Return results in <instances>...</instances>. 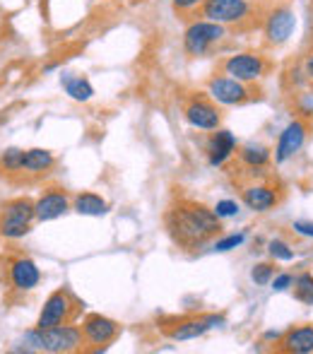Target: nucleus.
Instances as JSON below:
<instances>
[{
  "instance_id": "1",
  "label": "nucleus",
  "mask_w": 313,
  "mask_h": 354,
  "mask_svg": "<svg viewBox=\"0 0 313 354\" xmlns=\"http://www.w3.org/2000/svg\"><path fill=\"white\" fill-rule=\"evenodd\" d=\"M164 224H167L171 241L186 251L207 246L222 232V219L217 217L215 210L196 201L173 203L164 214Z\"/></svg>"
},
{
  "instance_id": "2",
  "label": "nucleus",
  "mask_w": 313,
  "mask_h": 354,
  "mask_svg": "<svg viewBox=\"0 0 313 354\" xmlns=\"http://www.w3.org/2000/svg\"><path fill=\"white\" fill-rule=\"evenodd\" d=\"M24 352H77L84 347L82 328L75 323H63L53 328H34L24 335Z\"/></svg>"
},
{
  "instance_id": "3",
  "label": "nucleus",
  "mask_w": 313,
  "mask_h": 354,
  "mask_svg": "<svg viewBox=\"0 0 313 354\" xmlns=\"http://www.w3.org/2000/svg\"><path fill=\"white\" fill-rule=\"evenodd\" d=\"M227 37V27L225 24H217L212 19H193L191 24L183 32V51L191 58H200L207 56L212 48L220 41H225Z\"/></svg>"
},
{
  "instance_id": "4",
  "label": "nucleus",
  "mask_w": 313,
  "mask_h": 354,
  "mask_svg": "<svg viewBox=\"0 0 313 354\" xmlns=\"http://www.w3.org/2000/svg\"><path fill=\"white\" fill-rule=\"evenodd\" d=\"M82 311V304L70 289H58L46 299L41 313H39L37 328H53L63 323H75L77 313Z\"/></svg>"
},
{
  "instance_id": "5",
  "label": "nucleus",
  "mask_w": 313,
  "mask_h": 354,
  "mask_svg": "<svg viewBox=\"0 0 313 354\" xmlns=\"http://www.w3.org/2000/svg\"><path fill=\"white\" fill-rule=\"evenodd\" d=\"M222 71H225V75H229V77L253 84L265 77L267 71H270V63L258 51H238L222 63Z\"/></svg>"
},
{
  "instance_id": "6",
  "label": "nucleus",
  "mask_w": 313,
  "mask_h": 354,
  "mask_svg": "<svg viewBox=\"0 0 313 354\" xmlns=\"http://www.w3.org/2000/svg\"><path fill=\"white\" fill-rule=\"evenodd\" d=\"M296 32V12L287 3L272 5L263 19V34L270 46H282Z\"/></svg>"
},
{
  "instance_id": "7",
  "label": "nucleus",
  "mask_w": 313,
  "mask_h": 354,
  "mask_svg": "<svg viewBox=\"0 0 313 354\" xmlns=\"http://www.w3.org/2000/svg\"><path fill=\"white\" fill-rule=\"evenodd\" d=\"M200 12L205 19H212L225 27H238L248 22L253 15V5L248 0H205L200 5Z\"/></svg>"
},
{
  "instance_id": "8",
  "label": "nucleus",
  "mask_w": 313,
  "mask_h": 354,
  "mask_svg": "<svg viewBox=\"0 0 313 354\" xmlns=\"http://www.w3.org/2000/svg\"><path fill=\"white\" fill-rule=\"evenodd\" d=\"M207 97L222 106H241V104L253 102L256 94H253L251 84L241 82V80H234L229 75H215L207 82Z\"/></svg>"
},
{
  "instance_id": "9",
  "label": "nucleus",
  "mask_w": 313,
  "mask_h": 354,
  "mask_svg": "<svg viewBox=\"0 0 313 354\" xmlns=\"http://www.w3.org/2000/svg\"><path fill=\"white\" fill-rule=\"evenodd\" d=\"M37 203L32 201H24V198H19V201H12L8 203V205L3 207V222H0V234L8 239H19L24 236V234L29 232V227H32V219L37 217Z\"/></svg>"
},
{
  "instance_id": "10",
  "label": "nucleus",
  "mask_w": 313,
  "mask_h": 354,
  "mask_svg": "<svg viewBox=\"0 0 313 354\" xmlns=\"http://www.w3.org/2000/svg\"><path fill=\"white\" fill-rule=\"evenodd\" d=\"M82 337L84 345H89L94 352H102L121 335V326L111 318L102 316V313H89L87 318L82 321Z\"/></svg>"
},
{
  "instance_id": "11",
  "label": "nucleus",
  "mask_w": 313,
  "mask_h": 354,
  "mask_svg": "<svg viewBox=\"0 0 313 354\" xmlns=\"http://www.w3.org/2000/svg\"><path fill=\"white\" fill-rule=\"evenodd\" d=\"M306 140H309V123L304 118H294V121L287 123L282 128L280 138H277L275 152H272L275 164H287L290 159H294L306 145Z\"/></svg>"
},
{
  "instance_id": "12",
  "label": "nucleus",
  "mask_w": 313,
  "mask_h": 354,
  "mask_svg": "<svg viewBox=\"0 0 313 354\" xmlns=\"http://www.w3.org/2000/svg\"><path fill=\"white\" fill-rule=\"evenodd\" d=\"M183 116H186V121L191 123L193 128H198V131H217L222 123V113H220V109H217V102L207 99L205 94L193 97L191 102L186 104V109H183Z\"/></svg>"
},
{
  "instance_id": "13",
  "label": "nucleus",
  "mask_w": 313,
  "mask_h": 354,
  "mask_svg": "<svg viewBox=\"0 0 313 354\" xmlns=\"http://www.w3.org/2000/svg\"><path fill=\"white\" fill-rule=\"evenodd\" d=\"M227 323L225 316H217V313H205V316H193V318H183L176 323V328L169 330V337L173 342H186V340H198L202 337L207 330L212 328H222Z\"/></svg>"
},
{
  "instance_id": "14",
  "label": "nucleus",
  "mask_w": 313,
  "mask_h": 354,
  "mask_svg": "<svg viewBox=\"0 0 313 354\" xmlns=\"http://www.w3.org/2000/svg\"><path fill=\"white\" fill-rule=\"evenodd\" d=\"M234 152H238L236 136L231 131H225V128H217L205 145L207 162H210L212 167H225V164L234 157Z\"/></svg>"
},
{
  "instance_id": "15",
  "label": "nucleus",
  "mask_w": 313,
  "mask_h": 354,
  "mask_svg": "<svg viewBox=\"0 0 313 354\" xmlns=\"http://www.w3.org/2000/svg\"><path fill=\"white\" fill-rule=\"evenodd\" d=\"M241 201L248 210L267 212L280 203V191L270 183H248L241 188Z\"/></svg>"
},
{
  "instance_id": "16",
  "label": "nucleus",
  "mask_w": 313,
  "mask_h": 354,
  "mask_svg": "<svg viewBox=\"0 0 313 354\" xmlns=\"http://www.w3.org/2000/svg\"><path fill=\"white\" fill-rule=\"evenodd\" d=\"M37 219L39 222H51V219H58L61 214H66L70 210V201H68V193L61 191V188H51L46 191L41 198L37 201Z\"/></svg>"
},
{
  "instance_id": "17",
  "label": "nucleus",
  "mask_w": 313,
  "mask_h": 354,
  "mask_svg": "<svg viewBox=\"0 0 313 354\" xmlns=\"http://www.w3.org/2000/svg\"><path fill=\"white\" fill-rule=\"evenodd\" d=\"M280 350L290 354H313V326H294L290 330L282 333L280 337Z\"/></svg>"
},
{
  "instance_id": "18",
  "label": "nucleus",
  "mask_w": 313,
  "mask_h": 354,
  "mask_svg": "<svg viewBox=\"0 0 313 354\" xmlns=\"http://www.w3.org/2000/svg\"><path fill=\"white\" fill-rule=\"evenodd\" d=\"M10 282L17 289H22V292H27V289H34L41 282V272H39L34 261H29V258H17V261L10 263Z\"/></svg>"
},
{
  "instance_id": "19",
  "label": "nucleus",
  "mask_w": 313,
  "mask_h": 354,
  "mask_svg": "<svg viewBox=\"0 0 313 354\" xmlns=\"http://www.w3.org/2000/svg\"><path fill=\"white\" fill-rule=\"evenodd\" d=\"M238 159H241L243 167H248L253 171V169H263V167L270 164L272 149L267 147V145H260V142H248L238 149Z\"/></svg>"
},
{
  "instance_id": "20",
  "label": "nucleus",
  "mask_w": 313,
  "mask_h": 354,
  "mask_svg": "<svg viewBox=\"0 0 313 354\" xmlns=\"http://www.w3.org/2000/svg\"><path fill=\"white\" fill-rule=\"evenodd\" d=\"M61 84L66 94L75 102H89L94 97V87L87 77L82 75H61Z\"/></svg>"
},
{
  "instance_id": "21",
  "label": "nucleus",
  "mask_w": 313,
  "mask_h": 354,
  "mask_svg": "<svg viewBox=\"0 0 313 354\" xmlns=\"http://www.w3.org/2000/svg\"><path fill=\"white\" fill-rule=\"evenodd\" d=\"M73 210L77 214H87V217H99V214L108 212V203L97 193H77L73 201Z\"/></svg>"
},
{
  "instance_id": "22",
  "label": "nucleus",
  "mask_w": 313,
  "mask_h": 354,
  "mask_svg": "<svg viewBox=\"0 0 313 354\" xmlns=\"http://www.w3.org/2000/svg\"><path fill=\"white\" fill-rule=\"evenodd\" d=\"M56 164V157H53L48 149H27L22 157V171H29V174H44Z\"/></svg>"
},
{
  "instance_id": "23",
  "label": "nucleus",
  "mask_w": 313,
  "mask_h": 354,
  "mask_svg": "<svg viewBox=\"0 0 313 354\" xmlns=\"http://www.w3.org/2000/svg\"><path fill=\"white\" fill-rule=\"evenodd\" d=\"M294 297L299 299L301 304H309L313 306V272H299L294 275Z\"/></svg>"
},
{
  "instance_id": "24",
  "label": "nucleus",
  "mask_w": 313,
  "mask_h": 354,
  "mask_svg": "<svg viewBox=\"0 0 313 354\" xmlns=\"http://www.w3.org/2000/svg\"><path fill=\"white\" fill-rule=\"evenodd\" d=\"M267 253H270L272 261H282V263H292L294 261V248L285 241V239H270L267 241Z\"/></svg>"
},
{
  "instance_id": "25",
  "label": "nucleus",
  "mask_w": 313,
  "mask_h": 354,
  "mask_svg": "<svg viewBox=\"0 0 313 354\" xmlns=\"http://www.w3.org/2000/svg\"><path fill=\"white\" fill-rule=\"evenodd\" d=\"M22 157H24L22 149H17V147L5 149V152L0 154V169H3V171H8V174L22 171Z\"/></svg>"
},
{
  "instance_id": "26",
  "label": "nucleus",
  "mask_w": 313,
  "mask_h": 354,
  "mask_svg": "<svg viewBox=\"0 0 313 354\" xmlns=\"http://www.w3.org/2000/svg\"><path fill=\"white\" fill-rule=\"evenodd\" d=\"M246 236H248L246 232H236V234H227V236H222V239H215V243H212V251H217V253L234 251V248L243 246Z\"/></svg>"
},
{
  "instance_id": "27",
  "label": "nucleus",
  "mask_w": 313,
  "mask_h": 354,
  "mask_svg": "<svg viewBox=\"0 0 313 354\" xmlns=\"http://www.w3.org/2000/svg\"><path fill=\"white\" fill-rule=\"evenodd\" d=\"M275 277V266L272 263H258V266L251 268V280L258 287H267Z\"/></svg>"
},
{
  "instance_id": "28",
  "label": "nucleus",
  "mask_w": 313,
  "mask_h": 354,
  "mask_svg": "<svg viewBox=\"0 0 313 354\" xmlns=\"http://www.w3.org/2000/svg\"><path fill=\"white\" fill-rule=\"evenodd\" d=\"M292 287H294V275H292V272H275V277H272V282H270L272 292L282 294V292H290Z\"/></svg>"
},
{
  "instance_id": "29",
  "label": "nucleus",
  "mask_w": 313,
  "mask_h": 354,
  "mask_svg": "<svg viewBox=\"0 0 313 354\" xmlns=\"http://www.w3.org/2000/svg\"><path fill=\"white\" fill-rule=\"evenodd\" d=\"M212 210H215V214H217L220 219H229V217H236L241 207H238V203H236V201H220L215 207H212Z\"/></svg>"
},
{
  "instance_id": "30",
  "label": "nucleus",
  "mask_w": 313,
  "mask_h": 354,
  "mask_svg": "<svg viewBox=\"0 0 313 354\" xmlns=\"http://www.w3.org/2000/svg\"><path fill=\"white\" fill-rule=\"evenodd\" d=\"M202 3H205V0H171L176 12H193V10L200 8Z\"/></svg>"
},
{
  "instance_id": "31",
  "label": "nucleus",
  "mask_w": 313,
  "mask_h": 354,
  "mask_svg": "<svg viewBox=\"0 0 313 354\" xmlns=\"http://www.w3.org/2000/svg\"><path fill=\"white\" fill-rule=\"evenodd\" d=\"M292 229H294L296 236L313 239V222H304V219H299V222H292Z\"/></svg>"
},
{
  "instance_id": "32",
  "label": "nucleus",
  "mask_w": 313,
  "mask_h": 354,
  "mask_svg": "<svg viewBox=\"0 0 313 354\" xmlns=\"http://www.w3.org/2000/svg\"><path fill=\"white\" fill-rule=\"evenodd\" d=\"M290 80H292V84H296V87H301V84L311 82V80L306 77L304 68H292V73H290Z\"/></svg>"
},
{
  "instance_id": "33",
  "label": "nucleus",
  "mask_w": 313,
  "mask_h": 354,
  "mask_svg": "<svg viewBox=\"0 0 313 354\" xmlns=\"http://www.w3.org/2000/svg\"><path fill=\"white\" fill-rule=\"evenodd\" d=\"M301 113H306V116H311L313 113V97L311 94H304V99H301Z\"/></svg>"
},
{
  "instance_id": "34",
  "label": "nucleus",
  "mask_w": 313,
  "mask_h": 354,
  "mask_svg": "<svg viewBox=\"0 0 313 354\" xmlns=\"http://www.w3.org/2000/svg\"><path fill=\"white\" fill-rule=\"evenodd\" d=\"M301 68H304L306 77H309L311 82H313V53H309V56H306V61L301 63Z\"/></svg>"
},
{
  "instance_id": "35",
  "label": "nucleus",
  "mask_w": 313,
  "mask_h": 354,
  "mask_svg": "<svg viewBox=\"0 0 313 354\" xmlns=\"http://www.w3.org/2000/svg\"><path fill=\"white\" fill-rule=\"evenodd\" d=\"M280 337H282V333H277V330L263 333V340H267V342H280Z\"/></svg>"
}]
</instances>
